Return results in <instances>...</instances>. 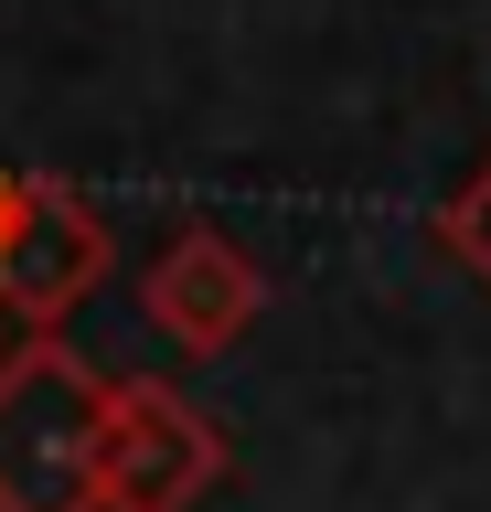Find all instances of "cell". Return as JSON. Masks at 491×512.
<instances>
[{"label": "cell", "instance_id": "5b68a950", "mask_svg": "<svg viewBox=\"0 0 491 512\" xmlns=\"http://www.w3.org/2000/svg\"><path fill=\"white\" fill-rule=\"evenodd\" d=\"M438 246H449L459 267H470V278L491 288V160H481V171H470V182L449 192V203H438Z\"/></svg>", "mask_w": 491, "mask_h": 512}, {"label": "cell", "instance_id": "277c9868", "mask_svg": "<svg viewBox=\"0 0 491 512\" xmlns=\"http://www.w3.org/2000/svg\"><path fill=\"white\" fill-rule=\"evenodd\" d=\"M139 310L171 352H235L267 310V267L235 246L225 224H182L150 267H139Z\"/></svg>", "mask_w": 491, "mask_h": 512}, {"label": "cell", "instance_id": "7a4b0ae2", "mask_svg": "<svg viewBox=\"0 0 491 512\" xmlns=\"http://www.w3.org/2000/svg\"><path fill=\"white\" fill-rule=\"evenodd\" d=\"M235 448L225 427L161 374L107 384V448H97V512H203L225 491Z\"/></svg>", "mask_w": 491, "mask_h": 512}, {"label": "cell", "instance_id": "8992f818", "mask_svg": "<svg viewBox=\"0 0 491 512\" xmlns=\"http://www.w3.org/2000/svg\"><path fill=\"white\" fill-rule=\"evenodd\" d=\"M11 192H22V171H0V235H11Z\"/></svg>", "mask_w": 491, "mask_h": 512}, {"label": "cell", "instance_id": "3957f363", "mask_svg": "<svg viewBox=\"0 0 491 512\" xmlns=\"http://www.w3.org/2000/svg\"><path fill=\"white\" fill-rule=\"evenodd\" d=\"M118 267V235L65 171H22L11 192V235H0V310L22 320V331H65L86 299L107 288Z\"/></svg>", "mask_w": 491, "mask_h": 512}, {"label": "cell", "instance_id": "6da1fadb", "mask_svg": "<svg viewBox=\"0 0 491 512\" xmlns=\"http://www.w3.org/2000/svg\"><path fill=\"white\" fill-rule=\"evenodd\" d=\"M107 374L65 331L0 342V512H97Z\"/></svg>", "mask_w": 491, "mask_h": 512}]
</instances>
